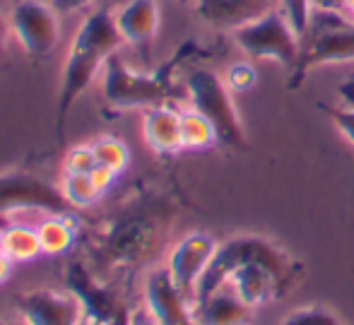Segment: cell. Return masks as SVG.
Returning a JSON list of instances; mask_svg holds the SVG:
<instances>
[{
	"instance_id": "33",
	"label": "cell",
	"mask_w": 354,
	"mask_h": 325,
	"mask_svg": "<svg viewBox=\"0 0 354 325\" xmlns=\"http://www.w3.org/2000/svg\"><path fill=\"white\" fill-rule=\"evenodd\" d=\"M0 253H5V232L0 229Z\"/></svg>"
},
{
	"instance_id": "8",
	"label": "cell",
	"mask_w": 354,
	"mask_h": 325,
	"mask_svg": "<svg viewBox=\"0 0 354 325\" xmlns=\"http://www.w3.org/2000/svg\"><path fill=\"white\" fill-rule=\"evenodd\" d=\"M219 241L207 232H191L171 248L167 258V270L171 272L174 282L196 301L198 282L205 275L207 265L217 251Z\"/></svg>"
},
{
	"instance_id": "31",
	"label": "cell",
	"mask_w": 354,
	"mask_h": 325,
	"mask_svg": "<svg viewBox=\"0 0 354 325\" xmlns=\"http://www.w3.org/2000/svg\"><path fill=\"white\" fill-rule=\"evenodd\" d=\"M12 265H15L12 260L5 256V253H0V284L10 277V272H12Z\"/></svg>"
},
{
	"instance_id": "29",
	"label": "cell",
	"mask_w": 354,
	"mask_h": 325,
	"mask_svg": "<svg viewBox=\"0 0 354 325\" xmlns=\"http://www.w3.org/2000/svg\"><path fill=\"white\" fill-rule=\"evenodd\" d=\"M10 37H12V32H10V22H8V17L0 12V61L5 58V51H8V39Z\"/></svg>"
},
{
	"instance_id": "7",
	"label": "cell",
	"mask_w": 354,
	"mask_h": 325,
	"mask_svg": "<svg viewBox=\"0 0 354 325\" xmlns=\"http://www.w3.org/2000/svg\"><path fill=\"white\" fill-rule=\"evenodd\" d=\"M10 32L29 58H48L61 41V15L51 3L17 0L8 15Z\"/></svg>"
},
{
	"instance_id": "24",
	"label": "cell",
	"mask_w": 354,
	"mask_h": 325,
	"mask_svg": "<svg viewBox=\"0 0 354 325\" xmlns=\"http://www.w3.org/2000/svg\"><path fill=\"white\" fill-rule=\"evenodd\" d=\"M280 10L287 15L299 37H304L308 27V15H311V0H280Z\"/></svg>"
},
{
	"instance_id": "10",
	"label": "cell",
	"mask_w": 354,
	"mask_h": 325,
	"mask_svg": "<svg viewBox=\"0 0 354 325\" xmlns=\"http://www.w3.org/2000/svg\"><path fill=\"white\" fill-rule=\"evenodd\" d=\"M17 311L27 325H82L84 306L75 294L37 289L19 297Z\"/></svg>"
},
{
	"instance_id": "14",
	"label": "cell",
	"mask_w": 354,
	"mask_h": 325,
	"mask_svg": "<svg viewBox=\"0 0 354 325\" xmlns=\"http://www.w3.org/2000/svg\"><path fill=\"white\" fill-rule=\"evenodd\" d=\"M142 138L157 154H176L181 147V109L159 104L145 111Z\"/></svg>"
},
{
	"instance_id": "2",
	"label": "cell",
	"mask_w": 354,
	"mask_h": 325,
	"mask_svg": "<svg viewBox=\"0 0 354 325\" xmlns=\"http://www.w3.org/2000/svg\"><path fill=\"white\" fill-rule=\"evenodd\" d=\"M123 46V37L116 27L113 12L99 8L84 15L75 32L68 56L63 63L61 77V99H58V126H63L66 113L73 104L84 94V89L92 84L99 70H104L109 58L118 53Z\"/></svg>"
},
{
	"instance_id": "23",
	"label": "cell",
	"mask_w": 354,
	"mask_h": 325,
	"mask_svg": "<svg viewBox=\"0 0 354 325\" xmlns=\"http://www.w3.org/2000/svg\"><path fill=\"white\" fill-rule=\"evenodd\" d=\"M97 167L92 145H77L63 159V174H89Z\"/></svg>"
},
{
	"instance_id": "28",
	"label": "cell",
	"mask_w": 354,
	"mask_h": 325,
	"mask_svg": "<svg viewBox=\"0 0 354 325\" xmlns=\"http://www.w3.org/2000/svg\"><path fill=\"white\" fill-rule=\"evenodd\" d=\"M94 0H51V5L56 8L58 15H71L80 12V10H87Z\"/></svg>"
},
{
	"instance_id": "19",
	"label": "cell",
	"mask_w": 354,
	"mask_h": 325,
	"mask_svg": "<svg viewBox=\"0 0 354 325\" xmlns=\"http://www.w3.org/2000/svg\"><path fill=\"white\" fill-rule=\"evenodd\" d=\"M94 149V159L102 167L111 169L113 174H123L131 164V149L123 140L113 138V135H104V138H97L92 142Z\"/></svg>"
},
{
	"instance_id": "26",
	"label": "cell",
	"mask_w": 354,
	"mask_h": 325,
	"mask_svg": "<svg viewBox=\"0 0 354 325\" xmlns=\"http://www.w3.org/2000/svg\"><path fill=\"white\" fill-rule=\"evenodd\" d=\"M116 176L118 174H113L111 169H106V167H102V164H97V167L89 171V178H92V183L99 188L102 193H106L109 188L113 186V181H116Z\"/></svg>"
},
{
	"instance_id": "13",
	"label": "cell",
	"mask_w": 354,
	"mask_h": 325,
	"mask_svg": "<svg viewBox=\"0 0 354 325\" xmlns=\"http://www.w3.org/2000/svg\"><path fill=\"white\" fill-rule=\"evenodd\" d=\"M116 27L128 46H145L159 32V3L157 0H126L113 12Z\"/></svg>"
},
{
	"instance_id": "20",
	"label": "cell",
	"mask_w": 354,
	"mask_h": 325,
	"mask_svg": "<svg viewBox=\"0 0 354 325\" xmlns=\"http://www.w3.org/2000/svg\"><path fill=\"white\" fill-rule=\"evenodd\" d=\"M61 193L73 207H89L102 198V191L92 183L89 174H63Z\"/></svg>"
},
{
	"instance_id": "1",
	"label": "cell",
	"mask_w": 354,
	"mask_h": 325,
	"mask_svg": "<svg viewBox=\"0 0 354 325\" xmlns=\"http://www.w3.org/2000/svg\"><path fill=\"white\" fill-rule=\"evenodd\" d=\"M301 277V263L280 243L256 234H239L222 241L198 282L196 301L229 287L243 304L258 311L287 297Z\"/></svg>"
},
{
	"instance_id": "22",
	"label": "cell",
	"mask_w": 354,
	"mask_h": 325,
	"mask_svg": "<svg viewBox=\"0 0 354 325\" xmlns=\"http://www.w3.org/2000/svg\"><path fill=\"white\" fill-rule=\"evenodd\" d=\"M224 82H227V87L232 89L234 94H236V92H248V89L258 82V73H256V68H253L251 63H246V61L232 63L227 68V73H224Z\"/></svg>"
},
{
	"instance_id": "15",
	"label": "cell",
	"mask_w": 354,
	"mask_h": 325,
	"mask_svg": "<svg viewBox=\"0 0 354 325\" xmlns=\"http://www.w3.org/2000/svg\"><path fill=\"white\" fill-rule=\"evenodd\" d=\"M198 325H248L253 321V308L243 304L229 287L207 294L193 304Z\"/></svg>"
},
{
	"instance_id": "35",
	"label": "cell",
	"mask_w": 354,
	"mask_h": 325,
	"mask_svg": "<svg viewBox=\"0 0 354 325\" xmlns=\"http://www.w3.org/2000/svg\"><path fill=\"white\" fill-rule=\"evenodd\" d=\"M0 325H5V323H3V321H0Z\"/></svg>"
},
{
	"instance_id": "5",
	"label": "cell",
	"mask_w": 354,
	"mask_h": 325,
	"mask_svg": "<svg viewBox=\"0 0 354 325\" xmlns=\"http://www.w3.org/2000/svg\"><path fill=\"white\" fill-rule=\"evenodd\" d=\"M183 89H186L188 106L210 118L224 147L246 149V130L232 99L234 92L227 87L224 77H219L214 70L196 68L186 75Z\"/></svg>"
},
{
	"instance_id": "9",
	"label": "cell",
	"mask_w": 354,
	"mask_h": 325,
	"mask_svg": "<svg viewBox=\"0 0 354 325\" xmlns=\"http://www.w3.org/2000/svg\"><path fill=\"white\" fill-rule=\"evenodd\" d=\"M145 306L162 325H198L193 313V299L174 282L167 265L154 268L145 279Z\"/></svg>"
},
{
	"instance_id": "27",
	"label": "cell",
	"mask_w": 354,
	"mask_h": 325,
	"mask_svg": "<svg viewBox=\"0 0 354 325\" xmlns=\"http://www.w3.org/2000/svg\"><path fill=\"white\" fill-rule=\"evenodd\" d=\"M126 325H162V323L157 321V316H154L145 304H140V306H136L131 313H128Z\"/></svg>"
},
{
	"instance_id": "34",
	"label": "cell",
	"mask_w": 354,
	"mask_h": 325,
	"mask_svg": "<svg viewBox=\"0 0 354 325\" xmlns=\"http://www.w3.org/2000/svg\"><path fill=\"white\" fill-rule=\"evenodd\" d=\"M183 3H191V0H183Z\"/></svg>"
},
{
	"instance_id": "17",
	"label": "cell",
	"mask_w": 354,
	"mask_h": 325,
	"mask_svg": "<svg viewBox=\"0 0 354 325\" xmlns=\"http://www.w3.org/2000/svg\"><path fill=\"white\" fill-rule=\"evenodd\" d=\"M214 142H219V138L210 118L191 106L181 109V147L198 152V149H210Z\"/></svg>"
},
{
	"instance_id": "3",
	"label": "cell",
	"mask_w": 354,
	"mask_h": 325,
	"mask_svg": "<svg viewBox=\"0 0 354 325\" xmlns=\"http://www.w3.org/2000/svg\"><path fill=\"white\" fill-rule=\"evenodd\" d=\"M198 48L196 44H183L178 53L169 63H164L154 73H138L128 68L121 53H113L104 65V97L116 109H152L159 104H169L174 89V70Z\"/></svg>"
},
{
	"instance_id": "21",
	"label": "cell",
	"mask_w": 354,
	"mask_h": 325,
	"mask_svg": "<svg viewBox=\"0 0 354 325\" xmlns=\"http://www.w3.org/2000/svg\"><path fill=\"white\" fill-rule=\"evenodd\" d=\"M280 325H345V321L323 304H306L289 311Z\"/></svg>"
},
{
	"instance_id": "16",
	"label": "cell",
	"mask_w": 354,
	"mask_h": 325,
	"mask_svg": "<svg viewBox=\"0 0 354 325\" xmlns=\"http://www.w3.org/2000/svg\"><path fill=\"white\" fill-rule=\"evenodd\" d=\"M75 232H77V222L66 212L46 214V217L37 224L41 251L46 253V256H61V253H66L75 241Z\"/></svg>"
},
{
	"instance_id": "30",
	"label": "cell",
	"mask_w": 354,
	"mask_h": 325,
	"mask_svg": "<svg viewBox=\"0 0 354 325\" xmlns=\"http://www.w3.org/2000/svg\"><path fill=\"white\" fill-rule=\"evenodd\" d=\"M345 0H311V8L316 10H345L342 8Z\"/></svg>"
},
{
	"instance_id": "32",
	"label": "cell",
	"mask_w": 354,
	"mask_h": 325,
	"mask_svg": "<svg viewBox=\"0 0 354 325\" xmlns=\"http://www.w3.org/2000/svg\"><path fill=\"white\" fill-rule=\"evenodd\" d=\"M342 8H345V12H350L354 17V0H345V3H342Z\"/></svg>"
},
{
	"instance_id": "11",
	"label": "cell",
	"mask_w": 354,
	"mask_h": 325,
	"mask_svg": "<svg viewBox=\"0 0 354 325\" xmlns=\"http://www.w3.org/2000/svg\"><path fill=\"white\" fill-rule=\"evenodd\" d=\"M196 15L205 24L222 32H236L243 24L280 10V0H191Z\"/></svg>"
},
{
	"instance_id": "6",
	"label": "cell",
	"mask_w": 354,
	"mask_h": 325,
	"mask_svg": "<svg viewBox=\"0 0 354 325\" xmlns=\"http://www.w3.org/2000/svg\"><path fill=\"white\" fill-rule=\"evenodd\" d=\"M232 34L236 48L246 53L248 58L277 61L284 70H289V75L297 68L299 53H301V37L282 10H272V12L258 17L256 22L239 27Z\"/></svg>"
},
{
	"instance_id": "25",
	"label": "cell",
	"mask_w": 354,
	"mask_h": 325,
	"mask_svg": "<svg viewBox=\"0 0 354 325\" xmlns=\"http://www.w3.org/2000/svg\"><path fill=\"white\" fill-rule=\"evenodd\" d=\"M323 111L330 116V121L335 123V128L345 135L347 140L354 145V106H342V109H328L323 106Z\"/></svg>"
},
{
	"instance_id": "12",
	"label": "cell",
	"mask_w": 354,
	"mask_h": 325,
	"mask_svg": "<svg viewBox=\"0 0 354 325\" xmlns=\"http://www.w3.org/2000/svg\"><path fill=\"white\" fill-rule=\"evenodd\" d=\"M68 203L61 191H53L37 178L12 174L0 176V212H15L19 207H41L51 212H61L58 205Z\"/></svg>"
},
{
	"instance_id": "18",
	"label": "cell",
	"mask_w": 354,
	"mask_h": 325,
	"mask_svg": "<svg viewBox=\"0 0 354 325\" xmlns=\"http://www.w3.org/2000/svg\"><path fill=\"white\" fill-rule=\"evenodd\" d=\"M5 232V256L12 263H29L37 256H41V241H39L37 227L32 224L12 222Z\"/></svg>"
},
{
	"instance_id": "4",
	"label": "cell",
	"mask_w": 354,
	"mask_h": 325,
	"mask_svg": "<svg viewBox=\"0 0 354 325\" xmlns=\"http://www.w3.org/2000/svg\"><path fill=\"white\" fill-rule=\"evenodd\" d=\"M337 63H354V17L345 10L311 8L299 63L289 75V89L299 87L311 70Z\"/></svg>"
}]
</instances>
